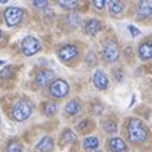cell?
<instances>
[{
    "instance_id": "cell-1",
    "label": "cell",
    "mask_w": 152,
    "mask_h": 152,
    "mask_svg": "<svg viewBox=\"0 0 152 152\" xmlns=\"http://www.w3.org/2000/svg\"><path fill=\"white\" fill-rule=\"evenodd\" d=\"M127 136L129 140L134 145L143 143L148 139V129L139 118H130L127 124Z\"/></svg>"
},
{
    "instance_id": "cell-2",
    "label": "cell",
    "mask_w": 152,
    "mask_h": 152,
    "mask_svg": "<svg viewBox=\"0 0 152 152\" xmlns=\"http://www.w3.org/2000/svg\"><path fill=\"white\" fill-rule=\"evenodd\" d=\"M33 103L28 101V99H19L13 103L12 109H10V117L12 120L18 121V123H22L25 120H28L33 114Z\"/></svg>"
},
{
    "instance_id": "cell-3",
    "label": "cell",
    "mask_w": 152,
    "mask_h": 152,
    "mask_svg": "<svg viewBox=\"0 0 152 152\" xmlns=\"http://www.w3.org/2000/svg\"><path fill=\"white\" fill-rule=\"evenodd\" d=\"M49 93L55 99H64L69 95V84L62 78H55L53 83L49 86Z\"/></svg>"
},
{
    "instance_id": "cell-4",
    "label": "cell",
    "mask_w": 152,
    "mask_h": 152,
    "mask_svg": "<svg viewBox=\"0 0 152 152\" xmlns=\"http://www.w3.org/2000/svg\"><path fill=\"white\" fill-rule=\"evenodd\" d=\"M3 18H4V22L7 24V27H18L24 21V10L16 6L7 7L3 13Z\"/></svg>"
},
{
    "instance_id": "cell-5",
    "label": "cell",
    "mask_w": 152,
    "mask_h": 152,
    "mask_svg": "<svg viewBox=\"0 0 152 152\" xmlns=\"http://www.w3.org/2000/svg\"><path fill=\"white\" fill-rule=\"evenodd\" d=\"M42 49V43L37 37L34 36H27L22 39L21 42V52L25 55V56H33L36 55L37 52Z\"/></svg>"
},
{
    "instance_id": "cell-6",
    "label": "cell",
    "mask_w": 152,
    "mask_h": 152,
    "mask_svg": "<svg viewBox=\"0 0 152 152\" xmlns=\"http://www.w3.org/2000/svg\"><path fill=\"white\" fill-rule=\"evenodd\" d=\"M120 46L115 43V42H108L103 45L102 48V58L108 62V64H112V62H117L118 58H120Z\"/></svg>"
},
{
    "instance_id": "cell-7",
    "label": "cell",
    "mask_w": 152,
    "mask_h": 152,
    "mask_svg": "<svg viewBox=\"0 0 152 152\" xmlns=\"http://www.w3.org/2000/svg\"><path fill=\"white\" fill-rule=\"evenodd\" d=\"M78 56V48L75 45H65L62 48H59L58 50V58L62 62H71Z\"/></svg>"
},
{
    "instance_id": "cell-8",
    "label": "cell",
    "mask_w": 152,
    "mask_h": 152,
    "mask_svg": "<svg viewBox=\"0 0 152 152\" xmlns=\"http://www.w3.org/2000/svg\"><path fill=\"white\" fill-rule=\"evenodd\" d=\"M55 80V72L52 69H42L37 72L36 75V84L39 87H46V86H50Z\"/></svg>"
},
{
    "instance_id": "cell-9",
    "label": "cell",
    "mask_w": 152,
    "mask_h": 152,
    "mask_svg": "<svg viewBox=\"0 0 152 152\" xmlns=\"http://www.w3.org/2000/svg\"><path fill=\"white\" fill-rule=\"evenodd\" d=\"M92 80H93V84L98 90H106L109 87V78L102 69H98V71L93 72Z\"/></svg>"
},
{
    "instance_id": "cell-10",
    "label": "cell",
    "mask_w": 152,
    "mask_h": 152,
    "mask_svg": "<svg viewBox=\"0 0 152 152\" xmlns=\"http://www.w3.org/2000/svg\"><path fill=\"white\" fill-rule=\"evenodd\" d=\"M136 13L139 19H146L152 15V1L145 0V1H139L137 7H136Z\"/></svg>"
},
{
    "instance_id": "cell-11",
    "label": "cell",
    "mask_w": 152,
    "mask_h": 152,
    "mask_svg": "<svg viewBox=\"0 0 152 152\" xmlns=\"http://www.w3.org/2000/svg\"><path fill=\"white\" fill-rule=\"evenodd\" d=\"M137 55H139V58L142 61H149V59H152V39L145 40L142 45H139Z\"/></svg>"
},
{
    "instance_id": "cell-12",
    "label": "cell",
    "mask_w": 152,
    "mask_h": 152,
    "mask_svg": "<svg viewBox=\"0 0 152 152\" xmlns=\"http://www.w3.org/2000/svg\"><path fill=\"white\" fill-rule=\"evenodd\" d=\"M101 30H102V22L99 21V19L92 18V19L86 21V25H84V33H86L87 36L95 37V36H96Z\"/></svg>"
},
{
    "instance_id": "cell-13",
    "label": "cell",
    "mask_w": 152,
    "mask_h": 152,
    "mask_svg": "<svg viewBox=\"0 0 152 152\" xmlns=\"http://www.w3.org/2000/svg\"><path fill=\"white\" fill-rule=\"evenodd\" d=\"M55 148V140L50 136H45L39 140V143L36 145L34 151L36 152H52Z\"/></svg>"
},
{
    "instance_id": "cell-14",
    "label": "cell",
    "mask_w": 152,
    "mask_h": 152,
    "mask_svg": "<svg viewBox=\"0 0 152 152\" xmlns=\"http://www.w3.org/2000/svg\"><path fill=\"white\" fill-rule=\"evenodd\" d=\"M108 149L111 152H126L127 151V143L121 137H111L108 140Z\"/></svg>"
},
{
    "instance_id": "cell-15",
    "label": "cell",
    "mask_w": 152,
    "mask_h": 152,
    "mask_svg": "<svg viewBox=\"0 0 152 152\" xmlns=\"http://www.w3.org/2000/svg\"><path fill=\"white\" fill-rule=\"evenodd\" d=\"M81 111V102L78 99H72L65 105V114L66 115H77Z\"/></svg>"
},
{
    "instance_id": "cell-16",
    "label": "cell",
    "mask_w": 152,
    "mask_h": 152,
    "mask_svg": "<svg viewBox=\"0 0 152 152\" xmlns=\"http://www.w3.org/2000/svg\"><path fill=\"white\" fill-rule=\"evenodd\" d=\"M106 6H108V10H109V13H111L112 16H117V15H120V13L124 10L123 1H118V0H109V1L106 3Z\"/></svg>"
},
{
    "instance_id": "cell-17",
    "label": "cell",
    "mask_w": 152,
    "mask_h": 152,
    "mask_svg": "<svg viewBox=\"0 0 152 152\" xmlns=\"http://www.w3.org/2000/svg\"><path fill=\"white\" fill-rule=\"evenodd\" d=\"M77 140V134L71 130V129H65L61 134V145L65 146V145H69V143H74Z\"/></svg>"
},
{
    "instance_id": "cell-18",
    "label": "cell",
    "mask_w": 152,
    "mask_h": 152,
    "mask_svg": "<svg viewBox=\"0 0 152 152\" xmlns=\"http://www.w3.org/2000/svg\"><path fill=\"white\" fill-rule=\"evenodd\" d=\"M80 24H81V18H80V15H77V13H68V15L64 18V25H68V27H71V28H77Z\"/></svg>"
},
{
    "instance_id": "cell-19",
    "label": "cell",
    "mask_w": 152,
    "mask_h": 152,
    "mask_svg": "<svg viewBox=\"0 0 152 152\" xmlns=\"http://www.w3.org/2000/svg\"><path fill=\"white\" fill-rule=\"evenodd\" d=\"M95 129V121L90 120V118H84L81 120L78 124H77V130L81 132V133H89Z\"/></svg>"
},
{
    "instance_id": "cell-20",
    "label": "cell",
    "mask_w": 152,
    "mask_h": 152,
    "mask_svg": "<svg viewBox=\"0 0 152 152\" xmlns=\"http://www.w3.org/2000/svg\"><path fill=\"white\" fill-rule=\"evenodd\" d=\"M83 146L87 151H95V149L99 148V139L96 136H89L83 140Z\"/></svg>"
},
{
    "instance_id": "cell-21",
    "label": "cell",
    "mask_w": 152,
    "mask_h": 152,
    "mask_svg": "<svg viewBox=\"0 0 152 152\" xmlns=\"http://www.w3.org/2000/svg\"><path fill=\"white\" fill-rule=\"evenodd\" d=\"M42 111H43L45 115H49V117L55 115L58 112V103L56 102H46V103H43Z\"/></svg>"
},
{
    "instance_id": "cell-22",
    "label": "cell",
    "mask_w": 152,
    "mask_h": 152,
    "mask_svg": "<svg viewBox=\"0 0 152 152\" xmlns=\"http://www.w3.org/2000/svg\"><path fill=\"white\" fill-rule=\"evenodd\" d=\"M102 127H103V130H105L106 133H109V134L117 133V130H118V126H117V123H115L114 120H105V121L102 123Z\"/></svg>"
},
{
    "instance_id": "cell-23",
    "label": "cell",
    "mask_w": 152,
    "mask_h": 152,
    "mask_svg": "<svg viewBox=\"0 0 152 152\" xmlns=\"http://www.w3.org/2000/svg\"><path fill=\"white\" fill-rule=\"evenodd\" d=\"M6 152H24V146L18 140H10L6 145Z\"/></svg>"
},
{
    "instance_id": "cell-24",
    "label": "cell",
    "mask_w": 152,
    "mask_h": 152,
    "mask_svg": "<svg viewBox=\"0 0 152 152\" xmlns=\"http://www.w3.org/2000/svg\"><path fill=\"white\" fill-rule=\"evenodd\" d=\"M59 6L66 9V10H75L78 7V1L77 0H61Z\"/></svg>"
},
{
    "instance_id": "cell-25",
    "label": "cell",
    "mask_w": 152,
    "mask_h": 152,
    "mask_svg": "<svg viewBox=\"0 0 152 152\" xmlns=\"http://www.w3.org/2000/svg\"><path fill=\"white\" fill-rule=\"evenodd\" d=\"M13 71H15V66L7 65V66H4V68L0 71V77H1V78H7V77L13 75Z\"/></svg>"
},
{
    "instance_id": "cell-26",
    "label": "cell",
    "mask_w": 152,
    "mask_h": 152,
    "mask_svg": "<svg viewBox=\"0 0 152 152\" xmlns=\"http://www.w3.org/2000/svg\"><path fill=\"white\" fill-rule=\"evenodd\" d=\"M86 61H87V64H89V65H96V64H98V58H96V53L90 52V53L87 55Z\"/></svg>"
},
{
    "instance_id": "cell-27",
    "label": "cell",
    "mask_w": 152,
    "mask_h": 152,
    "mask_svg": "<svg viewBox=\"0 0 152 152\" xmlns=\"http://www.w3.org/2000/svg\"><path fill=\"white\" fill-rule=\"evenodd\" d=\"M127 28H129V31H130L132 37H137V36L140 34V30H137V28H136L134 25H129Z\"/></svg>"
},
{
    "instance_id": "cell-28",
    "label": "cell",
    "mask_w": 152,
    "mask_h": 152,
    "mask_svg": "<svg viewBox=\"0 0 152 152\" xmlns=\"http://www.w3.org/2000/svg\"><path fill=\"white\" fill-rule=\"evenodd\" d=\"M93 6H95V9L101 10V9H103L106 6V1L105 0H96V1H93Z\"/></svg>"
},
{
    "instance_id": "cell-29",
    "label": "cell",
    "mask_w": 152,
    "mask_h": 152,
    "mask_svg": "<svg viewBox=\"0 0 152 152\" xmlns=\"http://www.w3.org/2000/svg\"><path fill=\"white\" fill-rule=\"evenodd\" d=\"M33 4H34L36 7H40V9H42V7H45V9L48 7V1H46V0H36V1H33Z\"/></svg>"
},
{
    "instance_id": "cell-30",
    "label": "cell",
    "mask_w": 152,
    "mask_h": 152,
    "mask_svg": "<svg viewBox=\"0 0 152 152\" xmlns=\"http://www.w3.org/2000/svg\"><path fill=\"white\" fill-rule=\"evenodd\" d=\"M3 64H4V62H3V61H0V66H1V65H3Z\"/></svg>"
},
{
    "instance_id": "cell-31",
    "label": "cell",
    "mask_w": 152,
    "mask_h": 152,
    "mask_svg": "<svg viewBox=\"0 0 152 152\" xmlns=\"http://www.w3.org/2000/svg\"><path fill=\"white\" fill-rule=\"evenodd\" d=\"M0 37H1V30H0Z\"/></svg>"
},
{
    "instance_id": "cell-32",
    "label": "cell",
    "mask_w": 152,
    "mask_h": 152,
    "mask_svg": "<svg viewBox=\"0 0 152 152\" xmlns=\"http://www.w3.org/2000/svg\"><path fill=\"white\" fill-rule=\"evenodd\" d=\"M0 121H1V120H0Z\"/></svg>"
}]
</instances>
